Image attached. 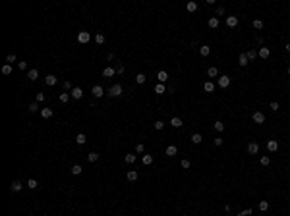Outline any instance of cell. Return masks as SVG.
Listing matches in <instances>:
<instances>
[{
    "mask_svg": "<svg viewBox=\"0 0 290 216\" xmlns=\"http://www.w3.org/2000/svg\"><path fill=\"white\" fill-rule=\"evenodd\" d=\"M124 160H126L128 164H134V162H135V154H126V156H124Z\"/></svg>",
    "mask_w": 290,
    "mask_h": 216,
    "instance_id": "40",
    "label": "cell"
},
{
    "mask_svg": "<svg viewBox=\"0 0 290 216\" xmlns=\"http://www.w3.org/2000/svg\"><path fill=\"white\" fill-rule=\"evenodd\" d=\"M246 54H248V60H255L257 58V50H248Z\"/></svg>",
    "mask_w": 290,
    "mask_h": 216,
    "instance_id": "38",
    "label": "cell"
},
{
    "mask_svg": "<svg viewBox=\"0 0 290 216\" xmlns=\"http://www.w3.org/2000/svg\"><path fill=\"white\" fill-rule=\"evenodd\" d=\"M199 54H201V56H209V54H211V48H209L207 45L199 46Z\"/></svg>",
    "mask_w": 290,
    "mask_h": 216,
    "instance_id": "22",
    "label": "cell"
},
{
    "mask_svg": "<svg viewBox=\"0 0 290 216\" xmlns=\"http://www.w3.org/2000/svg\"><path fill=\"white\" fill-rule=\"evenodd\" d=\"M157 79H159V83H162V85H164V83H166V79H168V73H166L164 70H161L159 73H157Z\"/></svg>",
    "mask_w": 290,
    "mask_h": 216,
    "instance_id": "13",
    "label": "cell"
},
{
    "mask_svg": "<svg viewBox=\"0 0 290 216\" xmlns=\"http://www.w3.org/2000/svg\"><path fill=\"white\" fill-rule=\"evenodd\" d=\"M27 110H29V112H37L39 110V102H31V104L27 106Z\"/></svg>",
    "mask_w": 290,
    "mask_h": 216,
    "instance_id": "39",
    "label": "cell"
},
{
    "mask_svg": "<svg viewBox=\"0 0 290 216\" xmlns=\"http://www.w3.org/2000/svg\"><path fill=\"white\" fill-rule=\"evenodd\" d=\"M238 25V18L236 16H226V27H236Z\"/></svg>",
    "mask_w": 290,
    "mask_h": 216,
    "instance_id": "9",
    "label": "cell"
},
{
    "mask_svg": "<svg viewBox=\"0 0 290 216\" xmlns=\"http://www.w3.org/2000/svg\"><path fill=\"white\" fill-rule=\"evenodd\" d=\"M70 93H60V96H58V98H60V102H64V104H66V102H68V101H70Z\"/></svg>",
    "mask_w": 290,
    "mask_h": 216,
    "instance_id": "30",
    "label": "cell"
},
{
    "mask_svg": "<svg viewBox=\"0 0 290 216\" xmlns=\"http://www.w3.org/2000/svg\"><path fill=\"white\" fill-rule=\"evenodd\" d=\"M70 95H72V98H76V101H79V98L83 96V89H81V87H74V89L70 91Z\"/></svg>",
    "mask_w": 290,
    "mask_h": 216,
    "instance_id": "3",
    "label": "cell"
},
{
    "mask_svg": "<svg viewBox=\"0 0 290 216\" xmlns=\"http://www.w3.org/2000/svg\"><path fill=\"white\" fill-rule=\"evenodd\" d=\"M56 81H58V77H56V75H52V73H48V75L45 77V83L48 85V87H52V85H56Z\"/></svg>",
    "mask_w": 290,
    "mask_h": 216,
    "instance_id": "10",
    "label": "cell"
},
{
    "mask_svg": "<svg viewBox=\"0 0 290 216\" xmlns=\"http://www.w3.org/2000/svg\"><path fill=\"white\" fill-rule=\"evenodd\" d=\"M207 75H209V77H217V75H219V70H217L215 66H211V68L207 70Z\"/></svg>",
    "mask_w": 290,
    "mask_h": 216,
    "instance_id": "26",
    "label": "cell"
},
{
    "mask_svg": "<svg viewBox=\"0 0 290 216\" xmlns=\"http://www.w3.org/2000/svg\"><path fill=\"white\" fill-rule=\"evenodd\" d=\"M250 214H251V209H246L242 212H238V216H250Z\"/></svg>",
    "mask_w": 290,
    "mask_h": 216,
    "instance_id": "50",
    "label": "cell"
},
{
    "mask_svg": "<svg viewBox=\"0 0 290 216\" xmlns=\"http://www.w3.org/2000/svg\"><path fill=\"white\" fill-rule=\"evenodd\" d=\"M87 160H89V162H97V160H99V153H89L87 154Z\"/></svg>",
    "mask_w": 290,
    "mask_h": 216,
    "instance_id": "32",
    "label": "cell"
},
{
    "mask_svg": "<svg viewBox=\"0 0 290 216\" xmlns=\"http://www.w3.org/2000/svg\"><path fill=\"white\" fill-rule=\"evenodd\" d=\"M170 126L172 127H182V120L178 118V116H174L172 120H170Z\"/></svg>",
    "mask_w": 290,
    "mask_h": 216,
    "instance_id": "24",
    "label": "cell"
},
{
    "mask_svg": "<svg viewBox=\"0 0 290 216\" xmlns=\"http://www.w3.org/2000/svg\"><path fill=\"white\" fill-rule=\"evenodd\" d=\"M114 73H116L114 68H104V70H103V77H112Z\"/></svg>",
    "mask_w": 290,
    "mask_h": 216,
    "instance_id": "20",
    "label": "cell"
},
{
    "mask_svg": "<svg viewBox=\"0 0 290 216\" xmlns=\"http://www.w3.org/2000/svg\"><path fill=\"white\" fill-rule=\"evenodd\" d=\"M27 79H29V81L39 79V71H37V70H29V71H27Z\"/></svg>",
    "mask_w": 290,
    "mask_h": 216,
    "instance_id": "17",
    "label": "cell"
},
{
    "mask_svg": "<svg viewBox=\"0 0 290 216\" xmlns=\"http://www.w3.org/2000/svg\"><path fill=\"white\" fill-rule=\"evenodd\" d=\"M120 95H122V85L116 83V85H112L108 89V96H120Z\"/></svg>",
    "mask_w": 290,
    "mask_h": 216,
    "instance_id": "2",
    "label": "cell"
},
{
    "mask_svg": "<svg viewBox=\"0 0 290 216\" xmlns=\"http://www.w3.org/2000/svg\"><path fill=\"white\" fill-rule=\"evenodd\" d=\"M45 98H46L45 93H37V96H35V101H37V102H45Z\"/></svg>",
    "mask_w": 290,
    "mask_h": 216,
    "instance_id": "44",
    "label": "cell"
},
{
    "mask_svg": "<svg viewBox=\"0 0 290 216\" xmlns=\"http://www.w3.org/2000/svg\"><path fill=\"white\" fill-rule=\"evenodd\" d=\"M182 168H184V170H188V168H190V160H186V158L182 160Z\"/></svg>",
    "mask_w": 290,
    "mask_h": 216,
    "instance_id": "52",
    "label": "cell"
},
{
    "mask_svg": "<svg viewBox=\"0 0 290 216\" xmlns=\"http://www.w3.org/2000/svg\"><path fill=\"white\" fill-rule=\"evenodd\" d=\"M257 56L263 58V60H267V58L271 56V50L267 48V46H261V48H259V52H257Z\"/></svg>",
    "mask_w": 290,
    "mask_h": 216,
    "instance_id": "8",
    "label": "cell"
},
{
    "mask_svg": "<svg viewBox=\"0 0 290 216\" xmlns=\"http://www.w3.org/2000/svg\"><path fill=\"white\" fill-rule=\"evenodd\" d=\"M228 85H230V77H228V75H220L219 77V87H220V89H226Z\"/></svg>",
    "mask_w": 290,
    "mask_h": 216,
    "instance_id": "5",
    "label": "cell"
},
{
    "mask_svg": "<svg viewBox=\"0 0 290 216\" xmlns=\"http://www.w3.org/2000/svg\"><path fill=\"white\" fill-rule=\"evenodd\" d=\"M207 25L211 27V29H217V27H219V18H211L207 21Z\"/></svg>",
    "mask_w": 290,
    "mask_h": 216,
    "instance_id": "19",
    "label": "cell"
},
{
    "mask_svg": "<svg viewBox=\"0 0 290 216\" xmlns=\"http://www.w3.org/2000/svg\"><path fill=\"white\" fill-rule=\"evenodd\" d=\"M222 14H224V8H222V6L217 8V16H222Z\"/></svg>",
    "mask_w": 290,
    "mask_h": 216,
    "instance_id": "55",
    "label": "cell"
},
{
    "mask_svg": "<svg viewBox=\"0 0 290 216\" xmlns=\"http://www.w3.org/2000/svg\"><path fill=\"white\" fill-rule=\"evenodd\" d=\"M143 164H145V166H149V164H153V156H151V154H143Z\"/></svg>",
    "mask_w": 290,
    "mask_h": 216,
    "instance_id": "29",
    "label": "cell"
},
{
    "mask_svg": "<svg viewBox=\"0 0 290 216\" xmlns=\"http://www.w3.org/2000/svg\"><path fill=\"white\" fill-rule=\"evenodd\" d=\"M124 71H126V68H124L122 64H120V66H118V68H116V73H120V75H122Z\"/></svg>",
    "mask_w": 290,
    "mask_h": 216,
    "instance_id": "51",
    "label": "cell"
},
{
    "mask_svg": "<svg viewBox=\"0 0 290 216\" xmlns=\"http://www.w3.org/2000/svg\"><path fill=\"white\" fill-rule=\"evenodd\" d=\"M284 50H286V52H290V43H286V45H284Z\"/></svg>",
    "mask_w": 290,
    "mask_h": 216,
    "instance_id": "56",
    "label": "cell"
},
{
    "mask_svg": "<svg viewBox=\"0 0 290 216\" xmlns=\"http://www.w3.org/2000/svg\"><path fill=\"white\" fill-rule=\"evenodd\" d=\"M41 116H43L45 120L52 118V108H41Z\"/></svg>",
    "mask_w": 290,
    "mask_h": 216,
    "instance_id": "15",
    "label": "cell"
},
{
    "mask_svg": "<svg viewBox=\"0 0 290 216\" xmlns=\"http://www.w3.org/2000/svg\"><path fill=\"white\" fill-rule=\"evenodd\" d=\"M91 93H93V96H95V98H101V96L104 95V89L101 87V85H95V87L91 89Z\"/></svg>",
    "mask_w": 290,
    "mask_h": 216,
    "instance_id": "6",
    "label": "cell"
},
{
    "mask_svg": "<svg viewBox=\"0 0 290 216\" xmlns=\"http://www.w3.org/2000/svg\"><path fill=\"white\" fill-rule=\"evenodd\" d=\"M85 141H87L85 133H77V135H76V143H77V145H83Z\"/></svg>",
    "mask_w": 290,
    "mask_h": 216,
    "instance_id": "23",
    "label": "cell"
},
{
    "mask_svg": "<svg viewBox=\"0 0 290 216\" xmlns=\"http://www.w3.org/2000/svg\"><path fill=\"white\" fill-rule=\"evenodd\" d=\"M10 189H12V191H21V189H23V185H21V181H18V179H16V181H12Z\"/></svg>",
    "mask_w": 290,
    "mask_h": 216,
    "instance_id": "18",
    "label": "cell"
},
{
    "mask_svg": "<svg viewBox=\"0 0 290 216\" xmlns=\"http://www.w3.org/2000/svg\"><path fill=\"white\" fill-rule=\"evenodd\" d=\"M178 154V147L176 145H168L166 147V156H176Z\"/></svg>",
    "mask_w": 290,
    "mask_h": 216,
    "instance_id": "11",
    "label": "cell"
},
{
    "mask_svg": "<svg viewBox=\"0 0 290 216\" xmlns=\"http://www.w3.org/2000/svg\"><path fill=\"white\" fill-rule=\"evenodd\" d=\"M143 151H145V147H143L141 143H137V145H135V153H139V154H141Z\"/></svg>",
    "mask_w": 290,
    "mask_h": 216,
    "instance_id": "48",
    "label": "cell"
},
{
    "mask_svg": "<svg viewBox=\"0 0 290 216\" xmlns=\"http://www.w3.org/2000/svg\"><path fill=\"white\" fill-rule=\"evenodd\" d=\"M267 149H269V153H277V151H278V141L277 139L267 141Z\"/></svg>",
    "mask_w": 290,
    "mask_h": 216,
    "instance_id": "4",
    "label": "cell"
},
{
    "mask_svg": "<svg viewBox=\"0 0 290 216\" xmlns=\"http://www.w3.org/2000/svg\"><path fill=\"white\" fill-rule=\"evenodd\" d=\"M89 41H91L89 31H79V33H77V43H81V45H87Z\"/></svg>",
    "mask_w": 290,
    "mask_h": 216,
    "instance_id": "1",
    "label": "cell"
},
{
    "mask_svg": "<svg viewBox=\"0 0 290 216\" xmlns=\"http://www.w3.org/2000/svg\"><path fill=\"white\" fill-rule=\"evenodd\" d=\"M201 141H203V137H201L199 133H193L192 135V143H193V145H199Z\"/></svg>",
    "mask_w": 290,
    "mask_h": 216,
    "instance_id": "27",
    "label": "cell"
},
{
    "mask_svg": "<svg viewBox=\"0 0 290 216\" xmlns=\"http://www.w3.org/2000/svg\"><path fill=\"white\" fill-rule=\"evenodd\" d=\"M248 153L250 154H257L259 153V145L257 143H250V145H248Z\"/></svg>",
    "mask_w": 290,
    "mask_h": 216,
    "instance_id": "14",
    "label": "cell"
},
{
    "mask_svg": "<svg viewBox=\"0 0 290 216\" xmlns=\"http://www.w3.org/2000/svg\"><path fill=\"white\" fill-rule=\"evenodd\" d=\"M259 162H261V166H269L271 164V158H269V156H261Z\"/></svg>",
    "mask_w": 290,
    "mask_h": 216,
    "instance_id": "42",
    "label": "cell"
},
{
    "mask_svg": "<svg viewBox=\"0 0 290 216\" xmlns=\"http://www.w3.org/2000/svg\"><path fill=\"white\" fill-rule=\"evenodd\" d=\"M18 66H19V70H27V62H19Z\"/></svg>",
    "mask_w": 290,
    "mask_h": 216,
    "instance_id": "54",
    "label": "cell"
},
{
    "mask_svg": "<svg viewBox=\"0 0 290 216\" xmlns=\"http://www.w3.org/2000/svg\"><path fill=\"white\" fill-rule=\"evenodd\" d=\"M27 187H29V189H37V187H39L37 179H29V181H27Z\"/></svg>",
    "mask_w": 290,
    "mask_h": 216,
    "instance_id": "37",
    "label": "cell"
},
{
    "mask_svg": "<svg viewBox=\"0 0 290 216\" xmlns=\"http://www.w3.org/2000/svg\"><path fill=\"white\" fill-rule=\"evenodd\" d=\"M253 27L255 29H263V21L261 19H253Z\"/></svg>",
    "mask_w": 290,
    "mask_h": 216,
    "instance_id": "43",
    "label": "cell"
},
{
    "mask_svg": "<svg viewBox=\"0 0 290 216\" xmlns=\"http://www.w3.org/2000/svg\"><path fill=\"white\" fill-rule=\"evenodd\" d=\"M126 178H128V181H135V179H137V172H135V170H130Z\"/></svg>",
    "mask_w": 290,
    "mask_h": 216,
    "instance_id": "28",
    "label": "cell"
},
{
    "mask_svg": "<svg viewBox=\"0 0 290 216\" xmlns=\"http://www.w3.org/2000/svg\"><path fill=\"white\" fill-rule=\"evenodd\" d=\"M145 81H147V75H145V73H137V75H135V83L143 85Z\"/></svg>",
    "mask_w": 290,
    "mask_h": 216,
    "instance_id": "21",
    "label": "cell"
},
{
    "mask_svg": "<svg viewBox=\"0 0 290 216\" xmlns=\"http://www.w3.org/2000/svg\"><path fill=\"white\" fill-rule=\"evenodd\" d=\"M251 120L255 122V124H263V122H265V114H263V112H253Z\"/></svg>",
    "mask_w": 290,
    "mask_h": 216,
    "instance_id": "7",
    "label": "cell"
},
{
    "mask_svg": "<svg viewBox=\"0 0 290 216\" xmlns=\"http://www.w3.org/2000/svg\"><path fill=\"white\" fill-rule=\"evenodd\" d=\"M6 62L10 64V66H12V64L16 62V54H8V56H6Z\"/></svg>",
    "mask_w": 290,
    "mask_h": 216,
    "instance_id": "45",
    "label": "cell"
},
{
    "mask_svg": "<svg viewBox=\"0 0 290 216\" xmlns=\"http://www.w3.org/2000/svg\"><path fill=\"white\" fill-rule=\"evenodd\" d=\"M267 209H269V203H267V201H259V210H263V212H265Z\"/></svg>",
    "mask_w": 290,
    "mask_h": 216,
    "instance_id": "41",
    "label": "cell"
},
{
    "mask_svg": "<svg viewBox=\"0 0 290 216\" xmlns=\"http://www.w3.org/2000/svg\"><path fill=\"white\" fill-rule=\"evenodd\" d=\"M222 143H224V139H222V137H217V139H215V145H217V147H220Z\"/></svg>",
    "mask_w": 290,
    "mask_h": 216,
    "instance_id": "53",
    "label": "cell"
},
{
    "mask_svg": "<svg viewBox=\"0 0 290 216\" xmlns=\"http://www.w3.org/2000/svg\"><path fill=\"white\" fill-rule=\"evenodd\" d=\"M238 64L242 66V68H246V66L250 64V60H248V54H244V52H242V54L238 56Z\"/></svg>",
    "mask_w": 290,
    "mask_h": 216,
    "instance_id": "12",
    "label": "cell"
},
{
    "mask_svg": "<svg viewBox=\"0 0 290 216\" xmlns=\"http://www.w3.org/2000/svg\"><path fill=\"white\" fill-rule=\"evenodd\" d=\"M269 108L273 110V112H277V110H278V102H277V101H273V102L269 104Z\"/></svg>",
    "mask_w": 290,
    "mask_h": 216,
    "instance_id": "46",
    "label": "cell"
},
{
    "mask_svg": "<svg viewBox=\"0 0 290 216\" xmlns=\"http://www.w3.org/2000/svg\"><path fill=\"white\" fill-rule=\"evenodd\" d=\"M2 73H4V75H10V73H12V66H10V64L2 66Z\"/></svg>",
    "mask_w": 290,
    "mask_h": 216,
    "instance_id": "33",
    "label": "cell"
},
{
    "mask_svg": "<svg viewBox=\"0 0 290 216\" xmlns=\"http://www.w3.org/2000/svg\"><path fill=\"white\" fill-rule=\"evenodd\" d=\"M62 87H64L66 91H72V89H74V87H72V83H70V81H64V83H62Z\"/></svg>",
    "mask_w": 290,
    "mask_h": 216,
    "instance_id": "49",
    "label": "cell"
},
{
    "mask_svg": "<svg viewBox=\"0 0 290 216\" xmlns=\"http://www.w3.org/2000/svg\"><path fill=\"white\" fill-rule=\"evenodd\" d=\"M203 89H205L207 93H213V91H215V85H213V81H207L205 85H203Z\"/></svg>",
    "mask_w": 290,
    "mask_h": 216,
    "instance_id": "31",
    "label": "cell"
},
{
    "mask_svg": "<svg viewBox=\"0 0 290 216\" xmlns=\"http://www.w3.org/2000/svg\"><path fill=\"white\" fill-rule=\"evenodd\" d=\"M288 75H290V68H288Z\"/></svg>",
    "mask_w": 290,
    "mask_h": 216,
    "instance_id": "57",
    "label": "cell"
},
{
    "mask_svg": "<svg viewBox=\"0 0 290 216\" xmlns=\"http://www.w3.org/2000/svg\"><path fill=\"white\" fill-rule=\"evenodd\" d=\"M213 127H215L217 131H224V124H222V122H215V124H213Z\"/></svg>",
    "mask_w": 290,
    "mask_h": 216,
    "instance_id": "34",
    "label": "cell"
},
{
    "mask_svg": "<svg viewBox=\"0 0 290 216\" xmlns=\"http://www.w3.org/2000/svg\"><path fill=\"white\" fill-rule=\"evenodd\" d=\"M188 12H195L197 10V2H188Z\"/></svg>",
    "mask_w": 290,
    "mask_h": 216,
    "instance_id": "35",
    "label": "cell"
},
{
    "mask_svg": "<svg viewBox=\"0 0 290 216\" xmlns=\"http://www.w3.org/2000/svg\"><path fill=\"white\" fill-rule=\"evenodd\" d=\"M95 43H97V45H103V43H104V35H103V33L95 35Z\"/></svg>",
    "mask_w": 290,
    "mask_h": 216,
    "instance_id": "36",
    "label": "cell"
},
{
    "mask_svg": "<svg viewBox=\"0 0 290 216\" xmlns=\"http://www.w3.org/2000/svg\"><path fill=\"white\" fill-rule=\"evenodd\" d=\"M81 172H83V168H81L79 164H74V166H72V174H74V176H79Z\"/></svg>",
    "mask_w": 290,
    "mask_h": 216,
    "instance_id": "25",
    "label": "cell"
},
{
    "mask_svg": "<svg viewBox=\"0 0 290 216\" xmlns=\"http://www.w3.org/2000/svg\"><path fill=\"white\" fill-rule=\"evenodd\" d=\"M155 93H157V95H164V93H166V87H164L162 83H157V85H155Z\"/></svg>",
    "mask_w": 290,
    "mask_h": 216,
    "instance_id": "16",
    "label": "cell"
},
{
    "mask_svg": "<svg viewBox=\"0 0 290 216\" xmlns=\"http://www.w3.org/2000/svg\"><path fill=\"white\" fill-rule=\"evenodd\" d=\"M162 127H164V122H162V120L155 122V129H162Z\"/></svg>",
    "mask_w": 290,
    "mask_h": 216,
    "instance_id": "47",
    "label": "cell"
}]
</instances>
